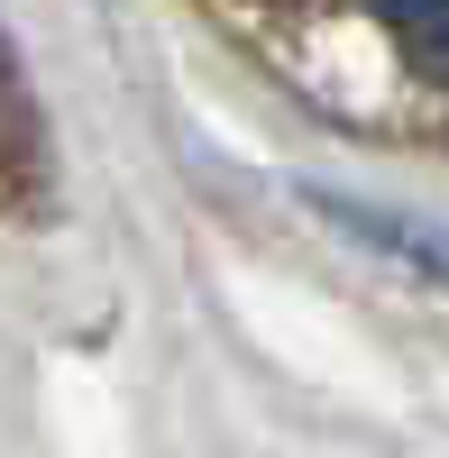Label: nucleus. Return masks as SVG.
Returning <instances> with one entry per match:
<instances>
[{"instance_id": "1", "label": "nucleus", "mask_w": 449, "mask_h": 458, "mask_svg": "<svg viewBox=\"0 0 449 458\" xmlns=\"http://www.w3.org/2000/svg\"><path fill=\"white\" fill-rule=\"evenodd\" d=\"M47 202V120H37L28 64L0 28V211H37Z\"/></svg>"}, {"instance_id": "2", "label": "nucleus", "mask_w": 449, "mask_h": 458, "mask_svg": "<svg viewBox=\"0 0 449 458\" xmlns=\"http://www.w3.org/2000/svg\"><path fill=\"white\" fill-rule=\"evenodd\" d=\"M367 10L422 83H449V0H367Z\"/></svg>"}]
</instances>
